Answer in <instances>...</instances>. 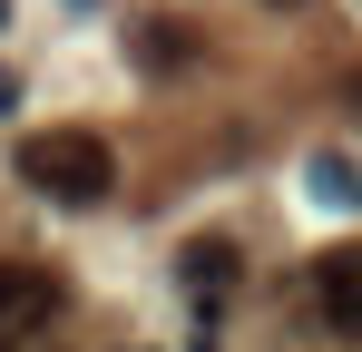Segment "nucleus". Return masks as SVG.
Returning <instances> with one entry per match:
<instances>
[{
    "instance_id": "f257e3e1",
    "label": "nucleus",
    "mask_w": 362,
    "mask_h": 352,
    "mask_svg": "<svg viewBox=\"0 0 362 352\" xmlns=\"http://www.w3.org/2000/svg\"><path fill=\"white\" fill-rule=\"evenodd\" d=\"M20 176H30L49 206H98V196L118 186V157H108L98 127H40V137L20 147Z\"/></svg>"
},
{
    "instance_id": "f03ea898",
    "label": "nucleus",
    "mask_w": 362,
    "mask_h": 352,
    "mask_svg": "<svg viewBox=\"0 0 362 352\" xmlns=\"http://www.w3.org/2000/svg\"><path fill=\"white\" fill-rule=\"evenodd\" d=\"M49 313H59V274H49V264L0 254V333H40Z\"/></svg>"
},
{
    "instance_id": "7ed1b4c3",
    "label": "nucleus",
    "mask_w": 362,
    "mask_h": 352,
    "mask_svg": "<svg viewBox=\"0 0 362 352\" xmlns=\"http://www.w3.org/2000/svg\"><path fill=\"white\" fill-rule=\"evenodd\" d=\"M313 303H323L333 333H353V343H362V245H333V254L313 264Z\"/></svg>"
},
{
    "instance_id": "20e7f679",
    "label": "nucleus",
    "mask_w": 362,
    "mask_h": 352,
    "mask_svg": "<svg viewBox=\"0 0 362 352\" xmlns=\"http://www.w3.org/2000/svg\"><path fill=\"white\" fill-rule=\"evenodd\" d=\"M235 274H245V254L226 245V235H196V245H186V284L196 293H226Z\"/></svg>"
},
{
    "instance_id": "39448f33",
    "label": "nucleus",
    "mask_w": 362,
    "mask_h": 352,
    "mask_svg": "<svg viewBox=\"0 0 362 352\" xmlns=\"http://www.w3.org/2000/svg\"><path fill=\"white\" fill-rule=\"evenodd\" d=\"M313 196H323V206H362V176L353 167H313Z\"/></svg>"
},
{
    "instance_id": "423d86ee",
    "label": "nucleus",
    "mask_w": 362,
    "mask_h": 352,
    "mask_svg": "<svg viewBox=\"0 0 362 352\" xmlns=\"http://www.w3.org/2000/svg\"><path fill=\"white\" fill-rule=\"evenodd\" d=\"M10 98H20V78H10V59H0V108H10Z\"/></svg>"
},
{
    "instance_id": "0eeeda50",
    "label": "nucleus",
    "mask_w": 362,
    "mask_h": 352,
    "mask_svg": "<svg viewBox=\"0 0 362 352\" xmlns=\"http://www.w3.org/2000/svg\"><path fill=\"white\" fill-rule=\"evenodd\" d=\"M274 10H303V0H274Z\"/></svg>"
},
{
    "instance_id": "6e6552de",
    "label": "nucleus",
    "mask_w": 362,
    "mask_h": 352,
    "mask_svg": "<svg viewBox=\"0 0 362 352\" xmlns=\"http://www.w3.org/2000/svg\"><path fill=\"white\" fill-rule=\"evenodd\" d=\"M353 108H362V78H353Z\"/></svg>"
},
{
    "instance_id": "1a4fd4ad",
    "label": "nucleus",
    "mask_w": 362,
    "mask_h": 352,
    "mask_svg": "<svg viewBox=\"0 0 362 352\" xmlns=\"http://www.w3.org/2000/svg\"><path fill=\"white\" fill-rule=\"evenodd\" d=\"M0 20H10V0H0Z\"/></svg>"
}]
</instances>
